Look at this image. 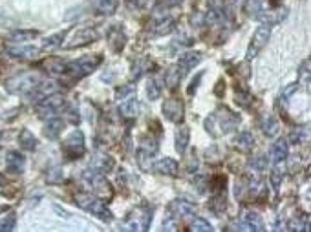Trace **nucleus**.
I'll return each mask as SVG.
<instances>
[{"label":"nucleus","instance_id":"obj_1","mask_svg":"<svg viewBox=\"0 0 311 232\" xmlns=\"http://www.w3.org/2000/svg\"><path fill=\"white\" fill-rule=\"evenodd\" d=\"M238 124H240V116L227 108H218L209 116V119H205V130L211 136L231 134L238 128Z\"/></svg>","mask_w":311,"mask_h":232},{"label":"nucleus","instance_id":"obj_2","mask_svg":"<svg viewBox=\"0 0 311 232\" xmlns=\"http://www.w3.org/2000/svg\"><path fill=\"white\" fill-rule=\"evenodd\" d=\"M75 201H77V205L81 206L83 210L93 214V216H97L99 219H103V221H110L112 219V212L108 210L106 203H104L103 200L95 198V196L79 194V196H75Z\"/></svg>","mask_w":311,"mask_h":232},{"label":"nucleus","instance_id":"obj_3","mask_svg":"<svg viewBox=\"0 0 311 232\" xmlns=\"http://www.w3.org/2000/svg\"><path fill=\"white\" fill-rule=\"evenodd\" d=\"M99 64H101V55H86L83 58L68 62L64 73H70L71 77H86L92 71H95Z\"/></svg>","mask_w":311,"mask_h":232},{"label":"nucleus","instance_id":"obj_4","mask_svg":"<svg viewBox=\"0 0 311 232\" xmlns=\"http://www.w3.org/2000/svg\"><path fill=\"white\" fill-rule=\"evenodd\" d=\"M39 106H37V114H39L42 119H50V117H55L59 112H62L66 108V101L62 95L59 93H52L48 95L46 99L39 101Z\"/></svg>","mask_w":311,"mask_h":232},{"label":"nucleus","instance_id":"obj_5","mask_svg":"<svg viewBox=\"0 0 311 232\" xmlns=\"http://www.w3.org/2000/svg\"><path fill=\"white\" fill-rule=\"evenodd\" d=\"M39 83H40L39 75L24 73V75H17V77L9 79L6 83V90L9 93H30Z\"/></svg>","mask_w":311,"mask_h":232},{"label":"nucleus","instance_id":"obj_6","mask_svg":"<svg viewBox=\"0 0 311 232\" xmlns=\"http://www.w3.org/2000/svg\"><path fill=\"white\" fill-rule=\"evenodd\" d=\"M150 219H152L150 208L137 206V208H134V210L126 216V219H124V229H128V231H147L150 225Z\"/></svg>","mask_w":311,"mask_h":232},{"label":"nucleus","instance_id":"obj_7","mask_svg":"<svg viewBox=\"0 0 311 232\" xmlns=\"http://www.w3.org/2000/svg\"><path fill=\"white\" fill-rule=\"evenodd\" d=\"M269 37H271V26H269V24H262V26L256 29L253 40H251V44H249V48H247L246 60H253V58L262 52V48L267 44Z\"/></svg>","mask_w":311,"mask_h":232},{"label":"nucleus","instance_id":"obj_8","mask_svg":"<svg viewBox=\"0 0 311 232\" xmlns=\"http://www.w3.org/2000/svg\"><path fill=\"white\" fill-rule=\"evenodd\" d=\"M156 154H157V141L152 137H143L137 148V165L141 168H149Z\"/></svg>","mask_w":311,"mask_h":232},{"label":"nucleus","instance_id":"obj_9","mask_svg":"<svg viewBox=\"0 0 311 232\" xmlns=\"http://www.w3.org/2000/svg\"><path fill=\"white\" fill-rule=\"evenodd\" d=\"M64 152L68 157H71V159L81 157V155L85 154V136H83V132L75 130V132H71L70 136L66 137Z\"/></svg>","mask_w":311,"mask_h":232},{"label":"nucleus","instance_id":"obj_10","mask_svg":"<svg viewBox=\"0 0 311 232\" xmlns=\"http://www.w3.org/2000/svg\"><path fill=\"white\" fill-rule=\"evenodd\" d=\"M97 39H99V33L95 28H83V29H77V31L73 33V37L66 42L64 48L85 46V44H90V42H93V40H97Z\"/></svg>","mask_w":311,"mask_h":232},{"label":"nucleus","instance_id":"obj_11","mask_svg":"<svg viewBox=\"0 0 311 232\" xmlns=\"http://www.w3.org/2000/svg\"><path fill=\"white\" fill-rule=\"evenodd\" d=\"M163 114L169 119L170 123H180L183 119V114H185V106H183V101L178 99V97H172L169 101H165L163 104Z\"/></svg>","mask_w":311,"mask_h":232},{"label":"nucleus","instance_id":"obj_12","mask_svg":"<svg viewBox=\"0 0 311 232\" xmlns=\"http://www.w3.org/2000/svg\"><path fill=\"white\" fill-rule=\"evenodd\" d=\"M83 181H85V183H88V185H90L93 190H97V192L112 194L110 185L106 183V179L103 177V174H101V172H97V170H93V168H90V170H85V172H83Z\"/></svg>","mask_w":311,"mask_h":232},{"label":"nucleus","instance_id":"obj_13","mask_svg":"<svg viewBox=\"0 0 311 232\" xmlns=\"http://www.w3.org/2000/svg\"><path fill=\"white\" fill-rule=\"evenodd\" d=\"M169 210L178 219H188L196 216V206L187 200H174L170 203Z\"/></svg>","mask_w":311,"mask_h":232},{"label":"nucleus","instance_id":"obj_14","mask_svg":"<svg viewBox=\"0 0 311 232\" xmlns=\"http://www.w3.org/2000/svg\"><path fill=\"white\" fill-rule=\"evenodd\" d=\"M200 60H201V53L188 52V53H185V55H182V58L178 60V64H176L174 68L180 77H185V73H188L192 68H196V66L200 64Z\"/></svg>","mask_w":311,"mask_h":232},{"label":"nucleus","instance_id":"obj_15","mask_svg":"<svg viewBox=\"0 0 311 232\" xmlns=\"http://www.w3.org/2000/svg\"><path fill=\"white\" fill-rule=\"evenodd\" d=\"M7 55L13 58H22V60H31V58L39 57L40 50L37 46H26V44H19V46H11L6 50Z\"/></svg>","mask_w":311,"mask_h":232},{"label":"nucleus","instance_id":"obj_16","mask_svg":"<svg viewBox=\"0 0 311 232\" xmlns=\"http://www.w3.org/2000/svg\"><path fill=\"white\" fill-rule=\"evenodd\" d=\"M238 231H249V232H262L264 231V221H262V216L256 212H247L244 216L238 227H236Z\"/></svg>","mask_w":311,"mask_h":232},{"label":"nucleus","instance_id":"obj_17","mask_svg":"<svg viewBox=\"0 0 311 232\" xmlns=\"http://www.w3.org/2000/svg\"><path fill=\"white\" fill-rule=\"evenodd\" d=\"M152 170L156 174L159 175H176L178 174V163L170 157H165V159H159L152 165Z\"/></svg>","mask_w":311,"mask_h":232},{"label":"nucleus","instance_id":"obj_18","mask_svg":"<svg viewBox=\"0 0 311 232\" xmlns=\"http://www.w3.org/2000/svg\"><path fill=\"white\" fill-rule=\"evenodd\" d=\"M55 90H57V84L55 83H42V84H37L35 88H33L30 93H31V101H35V103H39V101H42V99H46L48 95H52V93H55Z\"/></svg>","mask_w":311,"mask_h":232},{"label":"nucleus","instance_id":"obj_19","mask_svg":"<svg viewBox=\"0 0 311 232\" xmlns=\"http://www.w3.org/2000/svg\"><path fill=\"white\" fill-rule=\"evenodd\" d=\"M176 20L172 17H159L156 19V24L152 28V35L154 37H163V35H169L172 29H174Z\"/></svg>","mask_w":311,"mask_h":232},{"label":"nucleus","instance_id":"obj_20","mask_svg":"<svg viewBox=\"0 0 311 232\" xmlns=\"http://www.w3.org/2000/svg\"><path fill=\"white\" fill-rule=\"evenodd\" d=\"M92 168L101 172V174H108L114 168V159L106 154H95L92 157Z\"/></svg>","mask_w":311,"mask_h":232},{"label":"nucleus","instance_id":"obj_21","mask_svg":"<svg viewBox=\"0 0 311 232\" xmlns=\"http://www.w3.org/2000/svg\"><path fill=\"white\" fill-rule=\"evenodd\" d=\"M287 157V141L285 139H277V141L271 145V161L275 165L285 161Z\"/></svg>","mask_w":311,"mask_h":232},{"label":"nucleus","instance_id":"obj_22","mask_svg":"<svg viewBox=\"0 0 311 232\" xmlns=\"http://www.w3.org/2000/svg\"><path fill=\"white\" fill-rule=\"evenodd\" d=\"M119 112H121V116L126 117V119H134V117L139 116V112H141V103L137 101V99H126L121 106H119Z\"/></svg>","mask_w":311,"mask_h":232},{"label":"nucleus","instance_id":"obj_23","mask_svg":"<svg viewBox=\"0 0 311 232\" xmlns=\"http://www.w3.org/2000/svg\"><path fill=\"white\" fill-rule=\"evenodd\" d=\"M62 128H64V121H62V119H59V117L55 116V117H50V119H48V123L44 124L42 132H44L46 137L55 139V137L62 132Z\"/></svg>","mask_w":311,"mask_h":232},{"label":"nucleus","instance_id":"obj_24","mask_svg":"<svg viewBox=\"0 0 311 232\" xmlns=\"http://www.w3.org/2000/svg\"><path fill=\"white\" fill-rule=\"evenodd\" d=\"M188 141H190L188 128H187V126H180V128L176 130V134H174V146H176V150H178L180 154H183V152L187 150V146H188Z\"/></svg>","mask_w":311,"mask_h":232},{"label":"nucleus","instance_id":"obj_25","mask_svg":"<svg viewBox=\"0 0 311 232\" xmlns=\"http://www.w3.org/2000/svg\"><path fill=\"white\" fill-rule=\"evenodd\" d=\"M6 161H7V170L17 174V172H22L26 159H24V155L20 154V152H7Z\"/></svg>","mask_w":311,"mask_h":232},{"label":"nucleus","instance_id":"obj_26","mask_svg":"<svg viewBox=\"0 0 311 232\" xmlns=\"http://www.w3.org/2000/svg\"><path fill=\"white\" fill-rule=\"evenodd\" d=\"M93 9H95V13L104 15V17L112 15L117 9V0H95Z\"/></svg>","mask_w":311,"mask_h":232},{"label":"nucleus","instance_id":"obj_27","mask_svg":"<svg viewBox=\"0 0 311 232\" xmlns=\"http://www.w3.org/2000/svg\"><path fill=\"white\" fill-rule=\"evenodd\" d=\"M234 145L238 146L240 150L244 152H249V150L254 148V137L253 134H249V132H244V134H238V137L234 139Z\"/></svg>","mask_w":311,"mask_h":232},{"label":"nucleus","instance_id":"obj_28","mask_svg":"<svg viewBox=\"0 0 311 232\" xmlns=\"http://www.w3.org/2000/svg\"><path fill=\"white\" fill-rule=\"evenodd\" d=\"M42 68H44L48 73L61 75V73H64V70H66V62H62L61 58H48V60H44Z\"/></svg>","mask_w":311,"mask_h":232},{"label":"nucleus","instance_id":"obj_29","mask_svg":"<svg viewBox=\"0 0 311 232\" xmlns=\"http://www.w3.org/2000/svg\"><path fill=\"white\" fill-rule=\"evenodd\" d=\"M19 143H20V146L24 150H35L37 148V145H39V141H37V137L33 136L30 130H24V132H20V136H19Z\"/></svg>","mask_w":311,"mask_h":232},{"label":"nucleus","instance_id":"obj_30","mask_svg":"<svg viewBox=\"0 0 311 232\" xmlns=\"http://www.w3.org/2000/svg\"><path fill=\"white\" fill-rule=\"evenodd\" d=\"M260 128H262V132L266 134V136H277L279 134V121L275 119V117H266V119H262V124H260Z\"/></svg>","mask_w":311,"mask_h":232},{"label":"nucleus","instance_id":"obj_31","mask_svg":"<svg viewBox=\"0 0 311 232\" xmlns=\"http://www.w3.org/2000/svg\"><path fill=\"white\" fill-rule=\"evenodd\" d=\"M161 90H163V84H161V81H159L157 77L150 79L149 83H147V95H149L150 101L159 99V95H161Z\"/></svg>","mask_w":311,"mask_h":232},{"label":"nucleus","instance_id":"obj_32","mask_svg":"<svg viewBox=\"0 0 311 232\" xmlns=\"http://www.w3.org/2000/svg\"><path fill=\"white\" fill-rule=\"evenodd\" d=\"M64 37H66L64 31L53 33V35H50V37H46V39L42 40V46H44V48H57V46L62 44Z\"/></svg>","mask_w":311,"mask_h":232},{"label":"nucleus","instance_id":"obj_33","mask_svg":"<svg viewBox=\"0 0 311 232\" xmlns=\"http://www.w3.org/2000/svg\"><path fill=\"white\" fill-rule=\"evenodd\" d=\"M108 39H110V44L114 46V50L119 52L124 46V42H126V35H124L123 31H110Z\"/></svg>","mask_w":311,"mask_h":232},{"label":"nucleus","instance_id":"obj_34","mask_svg":"<svg viewBox=\"0 0 311 232\" xmlns=\"http://www.w3.org/2000/svg\"><path fill=\"white\" fill-rule=\"evenodd\" d=\"M264 9V0H247V4H246V11L249 17H256V15L260 13Z\"/></svg>","mask_w":311,"mask_h":232},{"label":"nucleus","instance_id":"obj_35","mask_svg":"<svg viewBox=\"0 0 311 232\" xmlns=\"http://www.w3.org/2000/svg\"><path fill=\"white\" fill-rule=\"evenodd\" d=\"M190 229L196 232H211L213 231V225L209 223L207 219L203 218H194L192 219V225H190Z\"/></svg>","mask_w":311,"mask_h":232},{"label":"nucleus","instance_id":"obj_36","mask_svg":"<svg viewBox=\"0 0 311 232\" xmlns=\"http://www.w3.org/2000/svg\"><path fill=\"white\" fill-rule=\"evenodd\" d=\"M35 37H37V31L28 29V31H13L9 35V40H31Z\"/></svg>","mask_w":311,"mask_h":232},{"label":"nucleus","instance_id":"obj_37","mask_svg":"<svg viewBox=\"0 0 311 232\" xmlns=\"http://www.w3.org/2000/svg\"><path fill=\"white\" fill-rule=\"evenodd\" d=\"M15 229V216L9 214L7 218L0 219V232H7V231H13Z\"/></svg>","mask_w":311,"mask_h":232},{"label":"nucleus","instance_id":"obj_38","mask_svg":"<svg viewBox=\"0 0 311 232\" xmlns=\"http://www.w3.org/2000/svg\"><path fill=\"white\" fill-rule=\"evenodd\" d=\"M225 205H227V200L223 198V196H216L213 201H211V208H214L216 212L220 214L223 208H225Z\"/></svg>","mask_w":311,"mask_h":232},{"label":"nucleus","instance_id":"obj_39","mask_svg":"<svg viewBox=\"0 0 311 232\" xmlns=\"http://www.w3.org/2000/svg\"><path fill=\"white\" fill-rule=\"evenodd\" d=\"M271 183L273 187H275V190H279L280 185H282V170L280 168H275L271 172Z\"/></svg>","mask_w":311,"mask_h":232},{"label":"nucleus","instance_id":"obj_40","mask_svg":"<svg viewBox=\"0 0 311 232\" xmlns=\"http://www.w3.org/2000/svg\"><path fill=\"white\" fill-rule=\"evenodd\" d=\"M147 68H149V64H147V60H139V62H136V66H134V70H132V75L134 77H141L143 73L147 71Z\"/></svg>","mask_w":311,"mask_h":232},{"label":"nucleus","instance_id":"obj_41","mask_svg":"<svg viewBox=\"0 0 311 232\" xmlns=\"http://www.w3.org/2000/svg\"><path fill=\"white\" fill-rule=\"evenodd\" d=\"M201 75H203V73H198V75H196V77L192 79V83H190V84L187 86V93H188V95H194L196 86H200V83H201Z\"/></svg>","mask_w":311,"mask_h":232},{"label":"nucleus","instance_id":"obj_42","mask_svg":"<svg viewBox=\"0 0 311 232\" xmlns=\"http://www.w3.org/2000/svg\"><path fill=\"white\" fill-rule=\"evenodd\" d=\"M132 91H134V86H132V84H128V86H121V88L116 91V97L117 99H123V97L130 95Z\"/></svg>","mask_w":311,"mask_h":232},{"label":"nucleus","instance_id":"obj_43","mask_svg":"<svg viewBox=\"0 0 311 232\" xmlns=\"http://www.w3.org/2000/svg\"><path fill=\"white\" fill-rule=\"evenodd\" d=\"M297 90H298V84H289L287 88H284V91H282V99H289L291 95H295L297 93Z\"/></svg>","mask_w":311,"mask_h":232},{"label":"nucleus","instance_id":"obj_44","mask_svg":"<svg viewBox=\"0 0 311 232\" xmlns=\"http://www.w3.org/2000/svg\"><path fill=\"white\" fill-rule=\"evenodd\" d=\"M251 167H253V168H258V170H264V168L267 167L266 157H264V155H258V157H254L253 163H251Z\"/></svg>","mask_w":311,"mask_h":232},{"label":"nucleus","instance_id":"obj_45","mask_svg":"<svg viewBox=\"0 0 311 232\" xmlns=\"http://www.w3.org/2000/svg\"><path fill=\"white\" fill-rule=\"evenodd\" d=\"M50 183H61L62 181V170L61 168H55L53 172H50Z\"/></svg>","mask_w":311,"mask_h":232},{"label":"nucleus","instance_id":"obj_46","mask_svg":"<svg viewBox=\"0 0 311 232\" xmlns=\"http://www.w3.org/2000/svg\"><path fill=\"white\" fill-rule=\"evenodd\" d=\"M234 99H236V103H238V104L244 103V106H246V108H249V104H251V97H247L246 93H244V95L236 93V97H234Z\"/></svg>","mask_w":311,"mask_h":232},{"label":"nucleus","instance_id":"obj_47","mask_svg":"<svg viewBox=\"0 0 311 232\" xmlns=\"http://www.w3.org/2000/svg\"><path fill=\"white\" fill-rule=\"evenodd\" d=\"M150 2H154V0H136V4H137V6H149V4H150Z\"/></svg>","mask_w":311,"mask_h":232},{"label":"nucleus","instance_id":"obj_48","mask_svg":"<svg viewBox=\"0 0 311 232\" xmlns=\"http://www.w3.org/2000/svg\"><path fill=\"white\" fill-rule=\"evenodd\" d=\"M165 4H169V6H174V4H180L182 0H163Z\"/></svg>","mask_w":311,"mask_h":232},{"label":"nucleus","instance_id":"obj_49","mask_svg":"<svg viewBox=\"0 0 311 232\" xmlns=\"http://www.w3.org/2000/svg\"><path fill=\"white\" fill-rule=\"evenodd\" d=\"M4 183H6V181H4V179H2V177H0V188L4 187Z\"/></svg>","mask_w":311,"mask_h":232}]
</instances>
